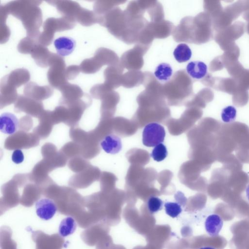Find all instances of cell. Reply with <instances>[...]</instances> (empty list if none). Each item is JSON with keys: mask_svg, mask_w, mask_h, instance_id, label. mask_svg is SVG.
I'll use <instances>...</instances> for the list:
<instances>
[{"mask_svg": "<svg viewBox=\"0 0 249 249\" xmlns=\"http://www.w3.org/2000/svg\"><path fill=\"white\" fill-rule=\"evenodd\" d=\"M175 27L170 21L163 20L159 22H148L145 28L154 38L163 39L172 35Z\"/></svg>", "mask_w": 249, "mask_h": 249, "instance_id": "8fae6325", "label": "cell"}, {"mask_svg": "<svg viewBox=\"0 0 249 249\" xmlns=\"http://www.w3.org/2000/svg\"><path fill=\"white\" fill-rule=\"evenodd\" d=\"M168 154L166 146L162 143L156 145L153 149L151 156L154 160L161 161L164 160Z\"/></svg>", "mask_w": 249, "mask_h": 249, "instance_id": "f546056e", "label": "cell"}, {"mask_svg": "<svg viewBox=\"0 0 249 249\" xmlns=\"http://www.w3.org/2000/svg\"><path fill=\"white\" fill-rule=\"evenodd\" d=\"M210 16L202 12L193 17L192 26V43L200 44L208 41L212 36Z\"/></svg>", "mask_w": 249, "mask_h": 249, "instance_id": "5b68a950", "label": "cell"}, {"mask_svg": "<svg viewBox=\"0 0 249 249\" xmlns=\"http://www.w3.org/2000/svg\"><path fill=\"white\" fill-rule=\"evenodd\" d=\"M49 66L50 68L47 72L48 82L52 87L59 90L68 83L65 75V60L63 57L53 53Z\"/></svg>", "mask_w": 249, "mask_h": 249, "instance_id": "8992f818", "label": "cell"}, {"mask_svg": "<svg viewBox=\"0 0 249 249\" xmlns=\"http://www.w3.org/2000/svg\"><path fill=\"white\" fill-rule=\"evenodd\" d=\"M236 117V109L233 106H227L222 110L221 117L224 123H231L235 120Z\"/></svg>", "mask_w": 249, "mask_h": 249, "instance_id": "4dcf8cb0", "label": "cell"}, {"mask_svg": "<svg viewBox=\"0 0 249 249\" xmlns=\"http://www.w3.org/2000/svg\"><path fill=\"white\" fill-rule=\"evenodd\" d=\"M165 136L164 128L157 123L147 124L142 132V143L147 147L156 146L164 141Z\"/></svg>", "mask_w": 249, "mask_h": 249, "instance_id": "9c48e42d", "label": "cell"}, {"mask_svg": "<svg viewBox=\"0 0 249 249\" xmlns=\"http://www.w3.org/2000/svg\"><path fill=\"white\" fill-rule=\"evenodd\" d=\"M173 55L178 62H185L191 58L192 51L186 44L180 43L174 50Z\"/></svg>", "mask_w": 249, "mask_h": 249, "instance_id": "83f0119b", "label": "cell"}, {"mask_svg": "<svg viewBox=\"0 0 249 249\" xmlns=\"http://www.w3.org/2000/svg\"><path fill=\"white\" fill-rule=\"evenodd\" d=\"M30 78V72L27 69H17L1 78L0 87L15 90L21 85L28 83Z\"/></svg>", "mask_w": 249, "mask_h": 249, "instance_id": "ba28073f", "label": "cell"}, {"mask_svg": "<svg viewBox=\"0 0 249 249\" xmlns=\"http://www.w3.org/2000/svg\"><path fill=\"white\" fill-rule=\"evenodd\" d=\"M46 2L55 6L63 16L75 20L82 8L78 2L72 0H48Z\"/></svg>", "mask_w": 249, "mask_h": 249, "instance_id": "7c38bea8", "label": "cell"}, {"mask_svg": "<svg viewBox=\"0 0 249 249\" xmlns=\"http://www.w3.org/2000/svg\"><path fill=\"white\" fill-rule=\"evenodd\" d=\"M193 91V81L184 70L176 71L163 85V95L170 101L181 100L191 95Z\"/></svg>", "mask_w": 249, "mask_h": 249, "instance_id": "7a4b0ae2", "label": "cell"}, {"mask_svg": "<svg viewBox=\"0 0 249 249\" xmlns=\"http://www.w3.org/2000/svg\"><path fill=\"white\" fill-rule=\"evenodd\" d=\"M223 224L221 218L217 214H213L207 217L205 227L208 234L212 237L217 236Z\"/></svg>", "mask_w": 249, "mask_h": 249, "instance_id": "603a6c76", "label": "cell"}, {"mask_svg": "<svg viewBox=\"0 0 249 249\" xmlns=\"http://www.w3.org/2000/svg\"><path fill=\"white\" fill-rule=\"evenodd\" d=\"M38 43L37 39L26 36L20 40L18 46V51L23 54L31 53V52Z\"/></svg>", "mask_w": 249, "mask_h": 249, "instance_id": "f1b7e54d", "label": "cell"}, {"mask_svg": "<svg viewBox=\"0 0 249 249\" xmlns=\"http://www.w3.org/2000/svg\"><path fill=\"white\" fill-rule=\"evenodd\" d=\"M81 71L80 66L71 65L66 69L65 75L67 80H73L75 78Z\"/></svg>", "mask_w": 249, "mask_h": 249, "instance_id": "e575fe53", "label": "cell"}, {"mask_svg": "<svg viewBox=\"0 0 249 249\" xmlns=\"http://www.w3.org/2000/svg\"><path fill=\"white\" fill-rule=\"evenodd\" d=\"M147 11L151 21L159 22L164 19V13L162 4L156 0H151L147 7Z\"/></svg>", "mask_w": 249, "mask_h": 249, "instance_id": "d4e9b609", "label": "cell"}, {"mask_svg": "<svg viewBox=\"0 0 249 249\" xmlns=\"http://www.w3.org/2000/svg\"><path fill=\"white\" fill-rule=\"evenodd\" d=\"M119 63V57L114 51L101 47L96 51L93 57L84 59L79 66L82 72L92 74L99 71L104 65L109 66Z\"/></svg>", "mask_w": 249, "mask_h": 249, "instance_id": "3957f363", "label": "cell"}, {"mask_svg": "<svg viewBox=\"0 0 249 249\" xmlns=\"http://www.w3.org/2000/svg\"><path fill=\"white\" fill-rule=\"evenodd\" d=\"M144 72L140 71H128L123 74L121 86L125 88H132L142 84Z\"/></svg>", "mask_w": 249, "mask_h": 249, "instance_id": "d6986e66", "label": "cell"}, {"mask_svg": "<svg viewBox=\"0 0 249 249\" xmlns=\"http://www.w3.org/2000/svg\"><path fill=\"white\" fill-rule=\"evenodd\" d=\"M23 91L27 96L37 99H45L53 94V90L50 86H40L34 82H30L25 85Z\"/></svg>", "mask_w": 249, "mask_h": 249, "instance_id": "9a60e30c", "label": "cell"}, {"mask_svg": "<svg viewBox=\"0 0 249 249\" xmlns=\"http://www.w3.org/2000/svg\"><path fill=\"white\" fill-rule=\"evenodd\" d=\"M59 90L61 91L62 97L67 101L79 99L85 94L79 86L69 83L62 86Z\"/></svg>", "mask_w": 249, "mask_h": 249, "instance_id": "7402d4cb", "label": "cell"}, {"mask_svg": "<svg viewBox=\"0 0 249 249\" xmlns=\"http://www.w3.org/2000/svg\"><path fill=\"white\" fill-rule=\"evenodd\" d=\"M164 207L166 214L172 218L177 217L182 212L181 206L177 202H167Z\"/></svg>", "mask_w": 249, "mask_h": 249, "instance_id": "d6a6232c", "label": "cell"}, {"mask_svg": "<svg viewBox=\"0 0 249 249\" xmlns=\"http://www.w3.org/2000/svg\"><path fill=\"white\" fill-rule=\"evenodd\" d=\"M246 196L249 200V184L247 186L246 190Z\"/></svg>", "mask_w": 249, "mask_h": 249, "instance_id": "8d00e7d4", "label": "cell"}, {"mask_svg": "<svg viewBox=\"0 0 249 249\" xmlns=\"http://www.w3.org/2000/svg\"><path fill=\"white\" fill-rule=\"evenodd\" d=\"M100 145L107 153L115 154L119 152L122 147L120 138L116 135L109 134L101 141Z\"/></svg>", "mask_w": 249, "mask_h": 249, "instance_id": "ffe728a7", "label": "cell"}, {"mask_svg": "<svg viewBox=\"0 0 249 249\" xmlns=\"http://www.w3.org/2000/svg\"><path fill=\"white\" fill-rule=\"evenodd\" d=\"M186 72L190 77L196 80H202L207 74V66L202 61H191L187 66Z\"/></svg>", "mask_w": 249, "mask_h": 249, "instance_id": "44dd1931", "label": "cell"}, {"mask_svg": "<svg viewBox=\"0 0 249 249\" xmlns=\"http://www.w3.org/2000/svg\"><path fill=\"white\" fill-rule=\"evenodd\" d=\"M172 73L171 66L166 63H162L156 67L154 76L159 81L167 82L170 80Z\"/></svg>", "mask_w": 249, "mask_h": 249, "instance_id": "4316f807", "label": "cell"}, {"mask_svg": "<svg viewBox=\"0 0 249 249\" xmlns=\"http://www.w3.org/2000/svg\"><path fill=\"white\" fill-rule=\"evenodd\" d=\"M147 206L151 213H156L162 209L163 201L158 197L151 196L148 200Z\"/></svg>", "mask_w": 249, "mask_h": 249, "instance_id": "836d02e7", "label": "cell"}, {"mask_svg": "<svg viewBox=\"0 0 249 249\" xmlns=\"http://www.w3.org/2000/svg\"><path fill=\"white\" fill-rule=\"evenodd\" d=\"M30 54L37 65L42 68H46L49 66L53 53L50 52L46 46L38 42Z\"/></svg>", "mask_w": 249, "mask_h": 249, "instance_id": "2e32d148", "label": "cell"}, {"mask_svg": "<svg viewBox=\"0 0 249 249\" xmlns=\"http://www.w3.org/2000/svg\"><path fill=\"white\" fill-rule=\"evenodd\" d=\"M39 0H14L3 5L7 14L19 19L26 30L27 36L38 39L40 34L42 14Z\"/></svg>", "mask_w": 249, "mask_h": 249, "instance_id": "6da1fadb", "label": "cell"}, {"mask_svg": "<svg viewBox=\"0 0 249 249\" xmlns=\"http://www.w3.org/2000/svg\"><path fill=\"white\" fill-rule=\"evenodd\" d=\"M11 159L16 164L22 163L24 160V156L22 151L18 149L15 150L12 153Z\"/></svg>", "mask_w": 249, "mask_h": 249, "instance_id": "d590c367", "label": "cell"}, {"mask_svg": "<svg viewBox=\"0 0 249 249\" xmlns=\"http://www.w3.org/2000/svg\"><path fill=\"white\" fill-rule=\"evenodd\" d=\"M124 69L120 62L115 65L108 66L104 72V83L113 90L119 88L121 86Z\"/></svg>", "mask_w": 249, "mask_h": 249, "instance_id": "4fadbf2b", "label": "cell"}, {"mask_svg": "<svg viewBox=\"0 0 249 249\" xmlns=\"http://www.w3.org/2000/svg\"><path fill=\"white\" fill-rule=\"evenodd\" d=\"M76 22L73 18L65 16L47 18L43 23V32L39 36L38 42L46 47L50 45L56 32L72 29L76 25Z\"/></svg>", "mask_w": 249, "mask_h": 249, "instance_id": "277c9868", "label": "cell"}, {"mask_svg": "<svg viewBox=\"0 0 249 249\" xmlns=\"http://www.w3.org/2000/svg\"><path fill=\"white\" fill-rule=\"evenodd\" d=\"M193 17L187 16L183 18L178 25L175 26L172 35L177 42L192 43L191 26Z\"/></svg>", "mask_w": 249, "mask_h": 249, "instance_id": "30bf717a", "label": "cell"}, {"mask_svg": "<svg viewBox=\"0 0 249 249\" xmlns=\"http://www.w3.org/2000/svg\"><path fill=\"white\" fill-rule=\"evenodd\" d=\"M53 44L57 54L63 57L69 55L74 51L76 42L74 39L68 36H61L56 38Z\"/></svg>", "mask_w": 249, "mask_h": 249, "instance_id": "ac0fdd59", "label": "cell"}, {"mask_svg": "<svg viewBox=\"0 0 249 249\" xmlns=\"http://www.w3.org/2000/svg\"><path fill=\"white\" fill-rule=\"evenodd\" d=\"M18 121L13 113L4 112L0 116V132L8 135L14 134L18 129Z\"/></svg>", "mask_w": 249, "mask_h": 249, "instance_id": "e0dca14e", "label": "cell"}, {"mask_svg": "<svg viewBox=\"0 0 249 249\" xmlns=\"http://www.w3.org/2000/svg\"><path fill=\"white\" fill-rule=\"evenodd\" d=\"M149 48L150 47L136 43L133 48L122 55L120 59L121 65L129 71H139L144 64L143 56Z\"/></svg>", "mask_w": 249, "mask_h": 249, "instance_id": "52a82bcc", "label": "cell"}, {"mask_svg": "<svg viewBox=\"0 0 249 249\" xmlns=\"http://www.w3.org/2000/svg\"><path fill=\"white\" fill-rule=\"evenodd\" d=\"M200 249H215L211 248V247H203V248H200Z\"/></svg>", "mask_w": 249, "mask_h": 249, "instance_id": "74e56055", "label": "cell"}, {"mask_svg": "<svg viewBox=\"0 0 249 249\" xmlns=\"http://www.w3.org/2000/svg\"><path fill=\"white\" fill-rule=\"evenodd\" d=\"M126 0H97L93 5V11L98 16H102L111 9L124 4Z\"/></svg>", "mask_w": 249, "mask_h": 249, "instance_id": "cb8c5ba5", "label": "cell"}, {"mask_svg": "<svg viewBox=\"0 0 249 249\" xmlns=\"http://www.w3.org/2000/svg\"><path fill=\"white\" fill-rule=\"evenodd\" d=\"M35 208L38 217L44 220H48L53 218L57 209L55 202L48 198L38 200L36 202Z\"/></svg>", "mask_w": 249, "mask_h": 249, "instance_id": "5bb4252c", "label": "cell"}, {"mask_svg": "<svg viewBox=\"0 0 249 249\" xmlns=\"http://www.w3.org/2000/svg\"><path fill=\"white\" fill-rule=\"evenodd\" d=\"M0 43H4L9 39L10 32L6 24L7 16L4 13L0 14Z\"/></svg>", "mask_w": 249, "mask_h": 249, "instance_id": "1f68e13d", "label": "cell"}, {"mask_svg": "<svg viewBox=\"0 0 249 249\" xmlns=\"http://www.w3.org/2000/svg\"><path fill=\"white\" fill-rule=\"evenodd\" d=\"M76 222L71 216L64 218L60 222L58 227V233L63 237L72 234L76 230Z\"/></svg>", "mask_w": 249, "mask_h": 249, "instance_id": "484cf974", "label": "cell"}]
</instances>
